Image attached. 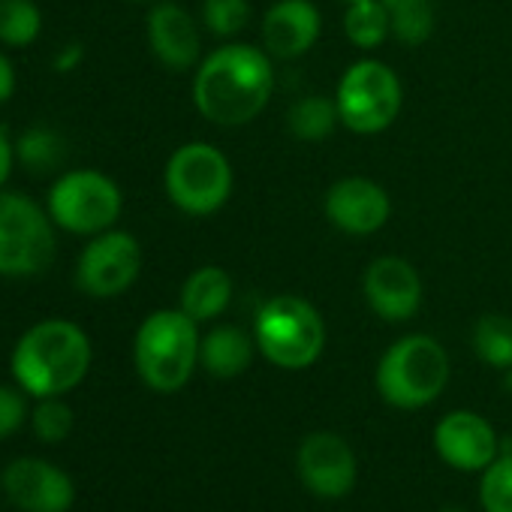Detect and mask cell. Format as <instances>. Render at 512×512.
<instances>
[{
	"mask_svg": "<svg viewBox=\"0 0 512 512\" xmlns=\"http://www.w3.org/2000/svg\"><path fill=\"white\" fill-rule=\"evenodd\" d=\"M344 4H353V0H344Z\"/></svg>",
	"mask_w": 512,
	"mask_h": 512,
	"instance_id": "35",
	"label": "cell"
},
{
	"mask_svg": "<svg viewBox=\"0 0 512 512\" xmlns=\"http://www.w3.org/2000/svg\"><path fill=\"white\" fill-rule=\"evenodd\" d=\"M232 302V278L226 269L220 266H202L196 269L184 287H181V296H178V308L196 320V323H211L217 320Z\"/></svg>",
	"mask_w": 512,
	"mask_h": 512,
	"instance_id": "19",
	"label": "cell"
},
{
	"mask_svg": "<svg viewBox=\"0 0 512 512\" xmlns=\"http://www.w3.org/2000/svg\"><path fill=\"white\" fill-rule=\"evenodd\" d=\"M163 187L178 211L190 217H208L232 196V166L217 145L199 139L184 142L166 163Z\"/></svg>",
	"mask_w": 512,
	"mask_h": 512,
	"instance_id": "7",
	"label": "cell"
},
{
	"mask_svg": "<svg viewBox=\"0 0 512 512\" xmlns=\"http://www.w3.org/2000/svg\"><path fill=\"white\" fill-rule=\"evenodd\" d=\"M43 31V16L34 0H0V43L31 46Z\"/></svg>",
	"mask_w": 512,
	"mask_h": 512,
	"instance_id": "25",
	"label": "cell"
},
{
	"mask_svg": "<svg viewBox=\"0 0 512 512\" xmlns=\"http://www.w3.org/2000/svg\"><path fill=\"white\" fill-rule=\"evenodd\" d=\"M323 34V16L314 0H275L263 16L260 46L272 61H296L308 55Z\"/></svg>",
	"mask_w": 512,
	"mask_h": 512,
	"instance_id": "15",
	"label": "cell"
},
{
	"mask_svg": "<svg viewBox=\"0 0 512 512\" xmlns=\"http://www.w3.org/2000/svg\"><path fill=\"white\" fill-rule=\"evenodd\" d=\"M34 431L46 443H58L73 431V410L61 401V395L40 398V404L34 410Z\"/></svg>",
	"mask_w": 512,
	"mask_h": 512,
	"instance_id": "28",
	"label": "cell"
},
{
	"mask_svg": "<svg viewBox=\"0 0 512 512\" xmlns=\"http://www.w3.org/2000/svg\"><path fill=\"white\" fill-rule=\"evenodd\" d=\"M253 341L275 368L305 371L323 356L326 323L308 299L281 293L256 311Z\"/></svg>",
	"mask_w": 512,
	"mask_h": 512,
	"instance_id": "4",
	"label": "cell"
},
{
	"mask_svg": "<svg viewBox=\"0 0 512 512\" xmlns=\"http://www.w3.org/2000/svg\"><path fill=\"white\" fill-rule=\"evenodd\" d=\"M434 449L455 470H485L497 458V434L479 413L452 410L434 428Z\"/></svg>",
	"mask_w": 512,
	"mask_h": 512,
	"instance_id": "16",
	"label": "cell"
},
{
	"mask_svg": "<svg viewBox=\"0 0 512 512\" xmlns=\"http://www.w3.org/2000/svg\"><path fill=\"white\" fill-rule=\"evenodd\" d=\"M199 323L181 308H163L142 320L133 359L142 383L154 392H178L199 365Z\"/></svg>",
	"mask_w": 512,
	"mask_h": 512,
	"instance_id": "3",
	"label": "cell"
},
{
	"mask_svg": "<svg viewBox=\"0 0 512 512\" xmlns=\"http://www.w3.org/2000/svg\"><path fill=\"white\" fill-rule=\"evenodd\" d=\"M473 353L491 368H512V317L485 314L473 326Z\"/></svg>",
	"mask_w": 512,
	"mask_h": 512,
	"instance_id": "22",
	"label": "cell"
},
{
	"mask_svg": "<svg viewBox=\"0 0 512 512\" xmlns=\"http://www.w3.org/2000/svg\"><path fill=\"white\" fill-rule=\"evenodd\" d=\"M91 368V341L70 320H46L22 335L13 350L19 386L37 398H55L76 389Z\"/></svg>",
	"mask_w": 512,
	"mask_h": 512,
	"instance_id": "2",
	"label": "cell"
},
{
	"mask_svg": "<svg viewBox=\"0 0 512 512\" xmlns=\"http://www.w3.org/2000/svg\"><path fill=\"white\" fill-rule=\"evenodd\" d=\"M118 184L97 169H73L49 190V217L73 235H100L121 217Z\"/></svg>",
	"mask_w": 512,
	"mask_h": 512,
	"instance_id": "9",
	"label": "cell"
},
{
	"mask_svg": "<svg viewBox=\"0 0 512 512\" xmlns=\"http://www.w3.org/2000/svg\"><path fill=\"white\" fill-rule=\"evenodd\" d=\"M326 220L347 235H374L392 217V199L386 187L371 178L350 175L329 187L323 202Z\"/></svg>",
	"mask_w": 512,
	"mask_h": 512,
	"instance_id": "12",
	"label": "cell"
},
{
	"mask_svg": "<svg viewBox=\"0 0 512 512\" xmlns=\"http://www.w3.org/2000/svg\"><path fill=\"white\" fill-rule=\"evenodd\" d=\"M133 4H142V0H133Z\"/></svg>",
	"mask_w": 512,
	"mask_h": 512,
	"instance_id": "34",
	"label": "cell"
},
{
	"mask_svg": "<svg viewBox=\"0 0 512 512\" xmlns=\"http://www.w3.org/2000/svg\"><path fill=\"white\" fill-rule=\"evenodd\" d=\"M479 497L485 512H512V452L494 458L485 467Z\"/></svg>",
	"mask_w": 512,
	"mask_h": 512,
	"instance_id": "27",
	"label": "cell"
},
{
	"mask_svg": "<svg viewBox=\"0 0 512 512\" xmlns=\"http://www.w3.org/2000/svg\"><path fill=\"white\" fill-rule=\"evenodd\" d=\"M275 91L272 55L253 43H226L205 55L193 76V106L217 127H244L260 118Z\"/></svg>",
	"mask_w": 512,
	"mask_h": 512,
	"instance_id": "1",
	"label": "cell"
},
{
	"mask_svg": "<svg viewBox=\"0 0 512 512\" xmlns=\"http://www.w3.org/2000/svg\"><path fill=\"white\" fill-rule=\"evenodd\" d=\"M377 392L398 410H419L437 401L449 383V356L431 335L398 338L377 362Z\"/></svg>",
	"mask_w": 512,
	"mask_h": 512,
	"instance_id": "5",
	"label": "cell"
},
{
	"mask_svg": "<svg viewBox=\"0 0 512 512\" xmlns=\"http://www.w3.org/2000/svg\"><path fill=\"white\" fill-rule=\"evenodd\" d=\"M4 491L25 512H67L76 497L73 479L43 458L13 461L4 470Z\"/></svg>",
	"mask_w": 512,
	"mask_h": 512,
	"instance_id": "14",
	"label": "cell"
},
{
	"mask_svg": "<svg viewBox=\"0 0 512 512\" xmlns=\"http://www.w3.org/2000/svg\"><path fill=\"white\" fill-rule=\"evenodd\" d=\"M299 476L317 497L338 500L356 485V455L338 434H308L299 446Z\"/></svg>",
	"mask_w": 512,
	"mask_h": 512,
	"instance_id": "13",
	"label": "cell"
},
{
	"mask_svg": "<svg viewBox=\"0 0 512 512\" xmlns=\"http://www.w3.org/2000/svg\"><path fill=\"white\" fill-rule=\"evenodd\" d=\"M25 416H28L25 395L10 386H0V440L16 434L22 428Z\"/></svg>",
	"mask_w": 512,
	"mask_h": 512,
	"instance_id": "29",
	"label": "cell"
},
{
	"mask_svg": "<svg viewBox=\"0 0 512 512\" xmlns=\"http://www.w3.org/2000/svg\"><path fill=\"white\" fill-rule=\"evenodd\" d=\"M392 16V37L404 46H422L434 31L431 0H383Z\"/></svg>",
	"mask_w": 512,
	"mask_h": 512,
	"instance_id": "23",
	"label": "cell"
},
{
	"mask_svg": "<svg viewBox=\"0 0 512 512\" xmlns=\"http://www.w3.org/2000/svg\"><path fill=\"white\" fill-rule=\"evenodd\" d=\"M148 46L169 70H193L202 61V37L196 19L175 0H160L148 13Z\"/></svg>",
	"mask_w": 512,
	"mask_h": 512,
	"instance_id": "17",
	"label": "cell"
},
{
	"mask_svg": "<svg viewBox=\"0 0 512 512\" xmlns=\"http://www.w3.org/2000/svg\"><path fill=\"white\" fill-rule=\"evenodd\" d=\"M142 272V247L124 229L94 235L76 263V287L94 299H115L127 293Z\"/></svg>",
	"mask_w": 512,
	"mask_h": 512,
	"instance_id": "10",
	"label": "cell"
},
{
	"mask_svg": "<svg viewBox=\"0 0 512 512\" xmlns=\"http://www.w3.org/2000/svg\"><path fill=\"white\" fill-rule=\"evenodd\" d=\"M16 91V70H13V61L0 52V106H4Z\"/></svg>",
	"mask_w": 512,
	"mask_h": 512,
	"instance_id": "30",
	"label": "cell"
},
{
	"mask_svg": "<svg viewBox=\"0 0 512 512\" xmlns=\"http://www.w3.org/2000/svg\"><path fill=\"white\" fill-rule=\"evenodd\" d=\"M52 217L25 193H0V275H43L55 260Z\"/></svg>",
	"mask_w": 512,
	"mask_h": 512,
	"instance_id": "8",
	"label": "cell"
},
{
	"mask_svg": "<svg viewBox=\"0 0 512 512\" xmlns=\"http://www.w3.org/2000/svg\"><path fill=\"white\" fill-rule=\"evenodd\" d=\"M79 61H82V46H67V49H61V55L55 58V70L70 73L73 67H79Z\"/></svg>",
	"mask_w": 512,
	"mask_h": 512,
	"instance_id": "32",
	"label": "cell"
},
{
	"mask_svg": "<svg viewBox=\"0 0 512 512\" xmlns=\"http://www.w3.org/2000/svg\"><path fill=\"white\" fill-rule=\"evenodd\" d=\"M338 124H341L338 103L335 97L326 94H308L299 103H293L287 112V130L302 142H323L326 136L335 133Z\"/></svg>",
	"mask_w": 512,
	"mask_h": 512,
	"instance_id": "21",
	"label": "cell"
},
{
	"mask_svg": "<svg viewBox=\"0 0 512 512\" xmlns=\"http://www.w3.org/2000/svg\"><path fill=\"white\" fill-rule=\"evenodd\" d=\"M64 154H67L64 139H61L55 130H49V127H34V130L22 133L19 142H16V157H19V163H22L28 172H34V175H49V172H55V169L61 166Z\"/></svg>",
	"mask_w": 512,
	"mask_h": 512,
	"instance_id": "24",
	"label": "cell"
},
{
	"mask_svg": "<svg viewBox=\"0 0 512 512\" xmlns=\"http://www.w3.org/2000/svg\"><path fill=\"white\" fill-rule=\"evenodd\" d=\"M344 34L362 52L380 49L392 37V16L383 0H353V4H347Z\"/></svg>",
	"mask_w": 512,
	"mask_h": 512,
	"instance_id": "20",
	"label": "cell"
},
{
	"mask_svg": "<svg viewBox=\"0 0 512 512\" xmlns=\"http://www.w3.org/2000/svg\"><path fill=\"white\" fill-rule=\"evenodd\" d=\"M368 308L386 323H407L422 305V278L404 256H377L362 275Z\"/></svg>",
	"mask_w": 512,
	"mask_h": 512,
	"instance_id": "11",
	"label": "cell"
},
{
	"mask_svg": "<svg viewBox=\"0 0 512 512\" xmlns=\"http://www.w3.org/2000/svg\"><path fill=\"white\" fill-rule=\"evenodd\" d=\"M253 353H256V341L244 329L214 326L199 344V365L217 380H232L250 368Z\"/></svg>",
	"mask_w": 512,
	"mask_h": 512,
	"instance_id": "18",
	"label": "cell"
},
{
	"mask_svg": "<svg viewBox=\"0 0 512 512\" xmlns=\"http://www.w3.org/2000/svg\"><path fill=\"white\" fill-rule=\"evenodd\" d=\"M335 103L344 130L356 136H377L395 124L404 103V88L389 64L362 58L344 70L335 88Z\"/></svg>",
	"mask_w": 512,
	"mask_h": 512,
	"instance_id": "6",
	"label": "cell"
},
{
	"mask_svg": "<svg viewBox=\"0 0 512 512\" xmlns=\"http://www.w3.org/2000/svg\"><path fill=\"white\" fill-rule=\"evenodd\" d=\"M250 19V0H202V25L220 40H232Z\"/></svg>",
	"mask_w": 512,
	"mask_h": 512,
	"instance_id": "26",
	"label": "cell"
},
{
	"mask_svg": "<svg viewBox=\"0 0 512 512\" xmlns=\"http://www.w3.org/2000/svg\"><path fill=\"white\" fill-rule=\"evenodd\" d=\"M440 512H464V509H440Z\"/></svg>",
	"mask_w": 512,
	"mask_h": 512,
	"instance_id": "33",
	"label": "cell"
},
{
	"mask_svg": "<svg viewBox=\"0 0 512 512\" xmlns=\"http://www.w3.org/2000/svg\"><path fill=\"white\" fill-rule=\"evenodd\" d=\"M13 157H16V148L10 145L7 133L0 130V187H4V184H7V178H10V169H13Z\"/></svg>",
	"mask_w": 512,
	"mask_h": 512,
	"instance_id": "31",
	"label": "cell"
}]
</instances>
